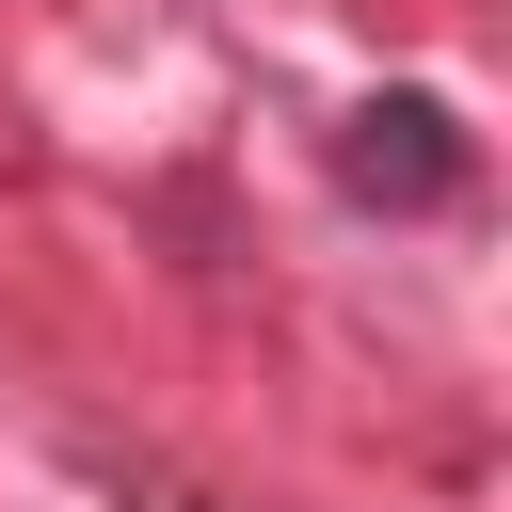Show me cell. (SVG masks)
I'll return each instance as SVG.
<instances>
[{"label":"cell","instance_id":"1","mask_svg":"<svg viewBox=\"0 0 512 512\" xmlns=\"http://www.w3.org/2000/svg\"><path fill=\"white\" fill-rule=\"evenodd\" d=\"M352 176H368V192H400V208H432V192L464 176V144H448V112H432V96H384V112H352Z\"/></svg>","mask_w":512,"mask_h":512}]
</instances>
